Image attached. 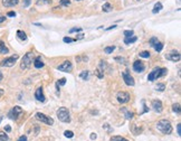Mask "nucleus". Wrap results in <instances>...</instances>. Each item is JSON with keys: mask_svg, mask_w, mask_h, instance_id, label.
Masks as SVG:
<instances>
[{"mask_svg": "<svg viewBox=\"0 0 181 141\" xmlns=\"http://www.w3.org/2000/svg\"><path fill=\"white\" fill-rule=\"evenodd\" d=\"M17 36H18V38L21 39V41H27V35H26V33L23 32V30H18Z\"/></svg>", "mask_w": 181, "mask_h": 141, "instance_id": "obj_23", "label": "nucleus"}, {"mask_svg": "<svg viewBox=\"0 0 181 141\" xmlns=\"http://www.w3.org/2000/svg\"><path fill=\"white\" fill-rule=\"evenodd\" d=\"M79 77H81L82 80H84V81H87L88 77H89V72H88V71H83V72H81Z\"/></svg>", "mask_w": 181, "mask_h": 141, "instance_id": "obj_24", "label": "nucleus"}, {"mask_svg": "<svg viewBox=\"0 0 181 141\" xmlns=\"http://www.w3.org/2000/svg\"><path fill=\"white\" fill-rule=\"evenodd\" d=\"M165 58L171 62H179L181 59V55L178 50H171L169 54L165 55Z\"/></svg>", "mask_w": 181, "mask_h": 141, "instance_id": "obj_10", "label": "nucleus"}, {"mask_svg": "<svg viewBox=\"0 0 181 141\" xmlns=\"http://www.w3.org/2000/svg\"><path fill=\"white\" fill-rule=\"evenodd\" d=\"M57 84H58V85H65V84H66V78H65V77L60 78L59 81L57 82Z\"/></svg>", "mask_w": 181, "mask_h": 141, "instance_id": "obj_39", "label": "nucleus"}, {"mask_svg": "<svg viewBox=\"0 0 181 141\" xmlns=\"http://www.w3.org/2000/svg\"><path fill=\"white\" fill-rule=\"evenodd\" d=\"M112 9H113V6L111 5V3H109V2L104 3L103 7H102V10H103L104 12H110Z\"/></svg>", "mask_w": 181, "mask_h": 141, "instance_id": "obj_20", "label": "nucleus"}, {"mask_svg": "<svg viewBox=\"0 0 181 141\" xmlns=\"http://www.w3.org/2000/svg\"><path fill=\"white\" fill-rule=\"evenodd\" d=\"M76 1H79V0H76Z\"/></svg>", "mask_w": 181, "mask_h": 141, "instance_id": "obj_52", "label": "nucleus"}, {"mask_svg": "<svg viewBox=\"0 0 181 141\" xmlns=\"http://www.w3.org/2000/svg\"><path fill=\"white\" fill-rule=\"evenodd\" d=\"M114 50H115V46H109V47H105V48H104V52H105L106 54H111V53H113Z\"/></svg>", "mask_w": 181, "mask_h": 141, "instance_id": "obj_31", "label": "nucleus"}, {"mask_svg": "<svg viewBox=\"0 0 181 141\" xmlns=\"http://www.w3.org/2000/svg\"><path fill=\"white\" fill-rule=\"evenodd\" d=\"M34 63V54L31 52H28L24 55V57L21 58V63H20V68L21 69H27L29 68L30 65Z\"/></svg>", "mask_w": 181, "mask_h": 141, "instance_id": "obj_3", "label": "nucleus"}, {"mask_svg": "<svg viewBox=\"0 0 181 141\" xmlns=\"http://www.w3.org/2000/svg\"><path fill=\"white\" fill-rule=\"evenodd\" d=\"M159 42L158 41V38L156 37H152V38H150V41H149V43H150V45L152 46V47H154V45L156 44V43Z\"/></svg>", "mask_w": 181, "mask_h": 141, "instance_id": "obj_33", "label": "nucleus"}, {"mask_svg": "<svg viewBox=\"0 0 181 141\" xmlns=\"http://www.w3.org/2000/svg\"><path fill=\"white\" fill-rule=\"evenodd\" d=\"M9 140V137L8 134L3 131H0V141H8Z\"/></svg>", "mask_w": 181, "mask_h": 141, "instance_id": "obj_25", "label": "nucleus"}, {"mask_svg": "<svg viewBox=\"0 0 181 141\" xmlns=\"http://www.w3.org/2000/svg\"><path fill=\"white\" fill-rule=\"evenodd\" d=\"M5 20H6V17H5V16H0V24H1V23H3Z\"/></svg>", "mask_w": 181, "mask_h": 141, "instance_id": "obj_47", "label": "nucleus"}, {"mask_svg": "<svg viewBox=\"0 0 181 141\" xmlns=\"http://www.w3.org/2000/svg\"><path fill=\"white\" fill-rule=\"evenodd\" d=\"M139 55H140V57L149 58V57H150V55H151V54H150V52H148V50H143V52H141V53H140Z\"/></svg>", "mask_w": 181, "mask_h": 141, "instance_id": "obj_29", "label": "nucleus"}, {"mask_svg": "<svg viewBox=\"0 0 181 141\" xmlns=\"http://www.w3.org/2000/svg\"><path fill=\"white\" fill-rule=\"evenodd\" d=\"M116 99H117V101H119V103H121V104H125V103H128V102L130 101V94L128 93V92L121 91L116 94Z\"/></svg>", "mask_w": 181, "mask_h": 141, "instance_id": "obj_8", "label": "nucleus"}, {"mask_svg": "<svg viewBox=\"0 0 181 141\" xmlns=\"http://www.w3.org/2000/svg\"><path fill=\"white\" fill-rule=\"evenodd\" d=\"M30 2H31V0H24V7H25V8L28 7V6L30 5Z\"/></svg>", "mask_w": 181, "mask_h": 141, "instance_id": "obj_40", "label": "nucleus"}, {"mask_svg": "<svg viewBox=\"0 0 181 141\" xmlns=\"http://www.w3.org/2000/svg\"><path fill=\"white\" fill-rule=\"evenodd\" d=\"M111 141H129L125 138H122V137H119V135H114L111 138Z\"/></svg>", "mask_w": 181, "mask_h": 141, "instance_id": "obj_30", "label": "nucleus"}, {"mask_svg": "<svg viewBox=\"0 0 181 141\" xmlns=\"http://www.w3.org/2000/svg\"><path fill=\"white\" fill-rule=\"evenodd\" d=\"M145 69V65L143 64V62L141 61H135L133 63V71L137 72V73H142L143 71Z\"/></svg>", "mask_w": 181, "mask_h": 141, "instance_id": "obj_12", "label": "nucleus"}, {"mask_svg": "<svg viewBox=\"0 0 181 141\" xmlns=\"http://www.w3.org/2000/svg\"><path fill=\"white\" fill-rule=\"evenodd\" d=\"M44 62L43 59H42V57L40 56H38V57H36L34 59V66L36 67V68H42V67H44Z\"/></svg>", "mask_w": 181, "mask_h": 141, "instance_id": "obj_16", "label": "nucleus"}, {"mask_svg": "<svg viewBox=\"0 0 181 141\" xmlns=\"http://www.w3.org/2000/svg\"><path fill=\"white\" fill-rule=\"evenodd\" d=\"M156 52H161V50H163V44L162 43H160V42H158L156 44L154 45V47H153Z\"/></svg>", "mask_w": 181, "mask_h": 141, "instance_id": "obj_28", "label": "nucleus"}, {"mask_svg": "<svg viewBox=\"0 0 181 141\" xmlns=\"http://www.w3.org/2000/svg\"><path fill=\"white\" fill-rule=\"evenodd\" d=\"M167 68H162V67H156L154 68L152 72H150V74L148 75V80L150 81V82H153L155 80H158L159 77H161V76H164V75L167 74Z\"/></svg>", "mask_w": 181, "mask_h": 141, "instance_id": "obj_2", "label": "nucleus"}, {"mask_svg": "<svg viewBox=\"0 0 181 141\" xmlns=\"http://www.w3.org/2000/svg\"><path fill=\"white\" fill-rule=\"evenodd\" d=\"M83 38H84V34H79V35L76 36V41L77 39H83Z\"/></svg>", "mask_w": 181, "mask_h": 141, "instance_id": "obj_44", "label": "nucleus"}, {"mask_svg": "<svg viewBox=\"0 0 181 141\" xmlns=\"http://www.w3.org/2000/svg\"><path fill=\"white\" fill-rule=\"evenodd\" d=\"M23 112H24L23 109L20 108V107H18V105H16V107H14V108L9 111L8 116L11 120H17L18 118L23 114Z\"/></svg>", "mask_w": 181, "mask_h": 141, "instance_id": "obj_7", "label": "nucleus"}, {"mask_svg": "<svg viewBox=\"0 0 181 141\" xmlns=\"http://www.w3.org/2000/svg\"><path fill=\"white\" fill-rule=\"evenodd\" d=\"M18 141H28L27 140V137L26 135H21L19 139H18Z\"/></svg>", "mask_w": 181, "mask_h": 141, "instance_id": "obj_43", "label": "nucleus"}, {"mask_svg": "<svg viewBox=\"0 0 181 141\" xmlns=\"http://www.w3.org/2000/svg\"><path fill=\"white\" fill-rule=\"evenodd\" d=\"M7 16L8 17H15L16 16V12H15V11H9L8 14H7Z\"/></svg>", "mask_w": 181, "mask_h": 141, "instance_id": "obj_42", "label": "nucleus"}, {"mask_svg": "<svg viewBox=\"0 0 181 141\" xmlns=\"http://www.w3.org/2000/svg\"><path fill=\"white\" fill-rule=\"evenodd\" d=\"M35 98L39 102H45V95H44L43 87H38L35 92Z\"/></svg>", "mask_w": 181, "mask_h": 141, "instance_id": "obj_14", "label": "nucleus"}, {"mask_svg": "<svg viewBox=\"0 0 181 141\" xmlns=\"http://www.w3.org/2000/svg\"><path fill=\"white\" fill-rule=\"evenodd\" d=\"M177 132H178V135L180 137L181 135V124L177 125Z\"/></svg>", "mask_w": 181, "mask_h": 141, "instance_id": "obj_41", "label": "nucleus"}, {"mask_svg": "<svg viewBox=\"0 0 181 141\" xmlns=\"http://www.w3.org/2000/svg\"><path fill=\"white\" fill-rule=\"evenodd\" d=\"M37 6H43V5H49L52 3V0H37Z\"/></svg>", "mask_w": 181, "mask_h": 141, "instance_id": "obj_26", "label": "nucleus"}, {"mask_svg": "<svg viewBox=\"0 0 181 141\" xmlns=\"http://www.w3.org/2000/svg\"><path fill=\"white\" fill-rule=\"evenodd\" d=\"M122 112L124 113V116H125V118L128 119V120H132L133 119V112H131V111H129L128 109H125V108H122Z\"/></svg>", "mask_w": 181, "mask_h": 141, "instance_id": "obj_17", "label": "nucleus"}, {"mask_svg": "<svg viewBox=\"0 0 181 141\" xmlns=\"http://www.w3.org/2000/svg\"><path fill=\"white\" fill-rule=\"evenodd\" d=\"M95 75H96L98 78H103L104 72L101 69V68H96V69H95Z\"/></svg>", "mask_w": 181, "mask_h": 141, "instance_id": "obj_27", "label": "nucleus"}, {"mask_svg": "<svg viewBox=\"0 0 181 141\" xmlns=\"http://www.w3.org/2000/svg\"><path fill=\"white\" fill-rule=\"evenodd\" d=\"M35 118H36L38 121H40V122H43V123H46V124H48V125L54 124V120H53V118L46 116V114H44V113L37 112V113L35 114Z\"/></svg>", "mask_w": 181, "mask_h": 141, "instance_id": "obj_6", "label": "nucleus"}, {"mask_svg": "<svg viewBox=\"0 0 181 141\" xmlns=\"http://www.w3.org/2000/svg\"><path fill=\"white\" fill-rule=\"evenodd\" d=\"M3 94H5V91H3L2 89H0V98H1V96H2Z\"/></svg>", "mask_w": 181, "mask_h": 141, "instance_id": "obj_50", "label": "nucleus"}, {"mask_svg": "<svg viewBox=\"0 0 181 141\" xmlns=\"http://www.w3.org/2000/svg\"><path fill=\"white\" fill-rule=\"evenodd\" d=\"M138 41V38L135 37V36H131V37H125L124 38V44H126V45H130V44H133V43H135Z\"/></svg>", "mask_w": 181, "mask_h": 141, "instance_id": "obj_18", "label": "nucleus"}, {"mask_svg": "<svg viewBox=\"0 0 181 141\" xmlns=\"http://www.w3.org/2000/svg\"><path fill=\"white\" fill-rule=\"evenodd\" d=\"M2 78H3V75H2V73H1V72H0V82L2 81Z\"/></svg>", "mask_w": 181, "mask_h": 141, "instance_id": "obj_51", "label": "nucleus"}, {"mask_svg": "<svg viewBox=\"0 0 181 141\" xmlns=\"http://www.w3.org/2000/svg\"><path fill=\"white\" fill-rule=\"evenodd\" d=\"M152 109L154 110L155 112L161 113V112H162V110H163L162 102H161L160 100H153V101H152Z\"/></svg>", "mask_w": 181, "mask_h": 141, "instance_id": "obj_13", "label": "nucleus"}, {"mask_svg": "<svg viewBox=\"0 0 181 141\" xmlns=\"http://www.w3.org/2000/svg\"><path fill=\"white\" fill-rule=\"evenodd\" d=\"M57 69L60 71V72H66V73H68V72H70V71L73 69V65H72V63H70L69 61H65L64 63H61L60 65L57 66Z\"/></svg>", "mask_w": 181, "mask_h": 141, "instance_id": "obj_11", "label": "nucleus"}, {"mask_svg": "<svg viewBox=\"0 0 181 141\" xmlns=\"http://www.w3.org/2000/svg\"><path fill=\"white\" fill-rule=\"evenodd\" d=\"M114 28H116V26H115V25H113V26H111V27H109L106 30H111V29H114Z\"/></svg>", "mask_w": 181, "mask_h": 141, "instance_id": "obj_49", "label": "nucleus"}, {"mask_svg": "<svg viewBox=\"0 0 181 141\" xmlns=\"http://www.w3.org/2000/svg\"><path fill=\"white\" fill-rule=\"evenodd\" d=\"M133 30H125L124 32V36L125 37H131V36H133Z\"/></svg>", "mask_w": 181, "mask_h": 141, "instance_id": "obj_38", "label": "nucleus"}, {"mask_svg": "<svg viewBox=\"0 0 181 141\" xmlns=\"http://www.w3.org/2000/svg\"><path fill=\"white\" fill-rule=\"evenodd\" d=\"M8 53H9L8 47L5 45V43L3 42H0V54L5 55V54H8Z\"/></svg>", "mask_w": 181, "mask_h": 141, "instance_id": "obj_19", "label": "nucleus"}, {"mask_svg": "<svg viewBox=\"0 0 181 141\" xmlns=\"http://www.w3.org/2000/svg\"><path fill=\"white\" fill-rule=\"evenodd\" d=\"M78 32H82V28H79V27H76V28H72V29H69V34H72V33H78Z\"/></svg>", "mask_w": 181, "mask_h": 141, "instance_id": "obj_36", "label": "nucleus"}, {"mask_svg": "<svg viewBox=\"0 0 181 141\" xmlns=\"http://www.w3.org/2000/svg\"><path fill=\"white\" fill-rule=\"evenodd\" d=\"M122 77H123V81H124V83L126 84L128 86H134V78L131 76V74L129 73V71H125V72H123L122 73Z\"/></svg>", "mask_w": 181, "mask_h": 141, "instance_id": "obj_9", "label": "nucleus"}, {"mask_svg": "<svg viewBox=\"0 0 181 141\" xmlns=\"http://www.w3.org/2000/svg\"><path fill=\"white\" fill-rule=\"evenodd\" d=\"M96 138H97L96 133H92V134H91V139H92V140H94V139H96Z\"/></svg>", "mask_w": 181, "mask_h": 141, "instance_id": "obj_45", "label": "nucleus"}, {"mask_svg": "<svg viewBox=\"0 0 181 141\" xmlns=\"http://www.w3.org/2000/svg\"><path fill=\"white\" fill-rule=\"evenodd\" d=\"M19 3V0H2V5L3 7H15Z\"/></svg>", "mask_w": 181, "mask_h": 141, "instance_id": "obj_15", "label": "nucleus"}, {"mask_svg": "<svg viewBox=\"0 0 181 141\" xmlns=\"http://www.w3.org/2000/svg\"><path fill=\"white\" fill-rule=\"evenodd\" d=\"M57 118L60 122H64V123L70 122V114H69L68 110L64 107H61L57 110Z\"/></svg>", "mask_w": 181, "mask_h": 141, "instance_id": "obj_4", "label": "nucleus"}, {"mask_svg": "<svg viewBox=\"0 0 181 141\" xmlns=\"http://www.w3.org/2000/svg\"><path fill=\"white\" fill-rule=\"evenodd\" d=\"M60 5L64 6V7H68L70 5V1L69 0H60Z\"/></svg>", "mask_w": 181, "mask_h": 141, "instance_id": "obj_34", "label": "nucleus"}, {"mask_svg": "<svg viewBox=\"0 0 181 141\" xmlns=\"http://www.w3.org/2000/svg\"><path fill=\"white\" fill-rule=\"evenodd\" d=\"M172 111L177 114H180L181 113V109H180V103H174L172 105Z\"/></svg>", "mask_w": 181, "mask_h": 141, "instance_id": "obj_22", "label": "nucleus"}, {"mask_svg": "<svg viewBox=\"0 0 181 141\" xmlns=\"http://www.w3.org/2000/svg\"><path fill=\"white\" fill-rule=\"evenodd\" d=\"M156 129L160 131V132H162L163 134H170V133L172 132V125L170 123V121H168V120H160L158 123H156Z\"/></svg>", "mask_w": 181, "mask_h": 141, "instance_id": "obj_1", "label": "nucleus"}, {"mask_svg": "<svg viewBox=\"0 0 181 141\" xmlns=\"http://www.w3.org/2000/svg\"><path fill=\"white\" fill-rule=\"evenodd\" d=\"M115 61H120V62H125V59H124V58H121V57H116V58H115Z\"/></svg>", "mask_w": 181, "mask_h": 141, "instance_id": "obj_48", "label": "nucleus"}, {"mask_svg": "<svg viewBox=\"0 0 181 141\" xmlns=\"http://www.w3.org/2000/svg\"><path fill=\"white\" fill-rule=\"evenodd\" d=\"M164 90H165V85H164V84L160 83V84H158V85H156V91L163 92Z\"/></svg>", "mask_w": 181, "mask_h": 141, "instance_id": "obj_32", "label": "nucleus"}, {"mask_svg": "<svg viewBox=\"0 0 181 141\" xmlns=\"http://www.w3.org/2000/svg\"><path fill=\"white\" fill-rule=\"evenodd\" d=\"M161 9H162V3H161V2H156V3L154 5V7H153L152 12H153V14H158Z\"/></svg>", "mask_w": 181, "mask_h": 141, "instance_id": "obj_21", "label": "nucleus"}, {"mask_svg": "<svg viewBox=\"0 0 181 141\" xmlns=\"http://www.w3.org/2000/svg\"><path fill=\"white\" fill-rule=\"evenodd\" d=\"M5 131H7V132H10V131H11V128H10L9 125H7V127H5Z\"/></svg>", "mask_w": 181, "mask_h": 141, "instance_id": "obj_46", "label": "nucleus"}, {"mask_svg": "<svg viewBox=\"0 0 181 141\" xmlns=\"http://www.w3.org/2000/svg\"><path fill=\"white\" fill-rule=\"evenodd\" d=\"M64 135H65L66 138H73V137H74V133H73V131H65V132H64Z\"/></svg>", "mask_w": 181, "mask_h": 141, "instance_id": "obj_35", "label": "nucleus"}, {"mask_svg": "<svg viewBox=\"0 0 181 141\" xmlns=\"http://www.w3.org/2000/svg\"><path fill=\"white\" fill-rule=\"evenodd\" d=\"M64 43H74L76 39H73V38H70V37H64Z\"/></svg>", "mask_w": 181, "mask_h": 141, "instance_id": "obj_37", "label": "nucleus"}, {"mask_svg": "<svg viewBox=\"0 0 181 141\" xmlns=\"http://www.w3.org/2000/svg\"><path fill=\"white\" fill-rule=\"evenodd\" d=\"M18 58H19V56H18V55H12V56H10V57L5 58V59H2V61H1V63H0V66H1V67H11V66H14V65L16 64V62H17Z\"/></svg>", "mask_w": 181, "mask_h": 141, "instance_id": "obj_5", "label": "nucleus"}]
</instances>
